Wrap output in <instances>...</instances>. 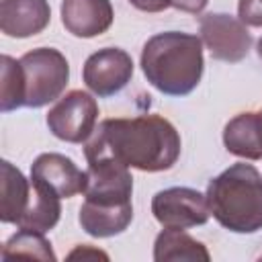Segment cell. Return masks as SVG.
<instances>
[{
  "instance_id": "6da1fadb",
  "label": "cell",
  "mask_w": 262,
  "mask_h": 262,
  "mask_svg": "<svg viewBox=\"0 0 262 262\" xmlns=\"http://www.w3.org/2000/svg\"><path fill=\"white\" fill-rule=\"evenodd\" d=\"M84 156H108L141 172L170 170L180 156L176 127L160 115L104 119L84 145Z\"/></svg>"
},
{
  "instance_id": "7a4b0ae2",
  "label": "cell",
  "mask_w": 262,
  "mask_h": 262,
  "mask_svg": "<svg viewBox=\"0 0 262 262\" xmlns=\"http://www.w3.org/2000/svg\"><path fill=\"white\" fill-rule=\"evenodd\" d=\"M203 68V41L190 33H158L141 49L143 76L156 90L168 96L190 94L201 82Z\"/></svg>"
},
{
  "instance_id": "3957f363",
  "label": "cell",
  "mask_w": 262,
  "mask_h": 262,
  "mask_svg": "<svg viewBox=\"0 0 262 262\" xmlns=\"http://www.w3.org/2000/svg\"><path fill=\"white\" fill-rule=\"evenodd\" d=\"M207 201L217 223L233 233L262 229V176L252 164L237 162L207 186Z\"/></svg>"
},
{
  "instance_id": "277c9868",
  "label": "cell",
  "mask_w": 262,
  "mask_h": 262,
  "mask_svg": "<svg viewBox=\"0 0 262 262\" xmlns=\"http://www.w3.org/2000/svg\"><path fill=\"white\" fill-rule=\"evenodd\" d=\"M18 61L25 76V106L41 108L61 96L70 80V63L61 51L37 47Z\"/></svg>"
},
{
  "instance_id": "5b68a950",
  "label": "cell",
  "mask_w": 262,
  "mask_h": 262,
  "mask_svg": "<svg viewBox=\"0 0 262 262\" xmlns=\"http://www.w3.org/2000/svg\"><path fill=\"white\" fill-rule=\"evenodd\" d=\"M98 102L84 90H70L47 113L49 131L68 143H82L96 129Z\"/></svg>"
},
{
  "instance_id": "8992f818",
  "label": "cell",
  "mask_w": 262,
  "mask_h": 262,
  "mask_svg": "<svg viewBox=\"0 0 262 262\" xmlns=\"http://www.w3.org/2000/svg\"><path fill=\"white\" fill-rule=\"evenodd\" d=\"M151 213L162 227L170 229L205 225L211 217L207 194L188 186H172L156 192L151 199Z\"/></svg>"
},
{
  "instance_id": "52a82bcc",
  "label": "cell",
  "mask_w": 262,
  "mask_h": 262,
  "mask_svg": "<svg viewBox=\"0 0 262 262\" xmlns=\"http://www.w3.org/2000/svg\"><path fill=\"white\" fill-rule=\"evenodd\" d=\"M201 41L207 45L213 59L237 63L242 61L250 47H252V35L248 27L225 12H209L201 18L199 25Z\"/></svg>"
},
{
  "instance_id": "ba28073f",
  "label": "cell",
  "mask_w": 262,
  "mask_h": 262,
  "mask_svg": "<svg viewBox=\"0 0 262 262\" xmlns=\"http://www.w3.org/2000/svg\"><path fill=\"white\" fill-rule=\"evenodd\" d=\"M133 76V59L125 49L104 47L94 51L82 70L84 84L98 98H108L121 92Z\"/></svg>"
},
{
  "instance_id": "9c48e42d",
  "label": "cell",
  "mask_w": 262,
  "mask_h": 262,
  "mask_svg": "<svg viewBox=\"0 0 262 262\" xmlns=\"http://www.w3.org/2000/svg\"><path fill=\"white\" fill-rule=\"evenodd\" d=\"M31 180L49 186L61 199H72L86 190L88 172L80 170L70 158L63 154H41L31 164Z\"/></svg>"
},
{
  "instance_id": "30bf717a",
  "label": "cell",
  "mask_w": 262,
  "mask_h": 262,
  "mask_svg": "<svg viewBox=\"0 0 262 262\" xmlns=\"http://www.w3.org/2000/svg\"><path fill=\"white\" fill-rule=\"evenodd\" d=\"M113 18L111 0H61V25L74 37H98L111 29Z\"/></svg>"
},
{
  "instance_id": "8fae6325",
  "label": "cell",
  "mask_w": 262,
  "mask_h": 262,
  "mask_svg": "<svg viewBox=\"0 0 262 262\" xmlns=\"http://www.w3.org/2000/svg\"><path fill=\"white\" fill-rule=\"evenodd\" d=\"M51 20L47 0H2L0 2V31L6 37L27 39L39 35Z\"/></svg>"
},
{
  "instance_id": "7c38bea8",
  "label": "cell",
  "mask_w": 262,
  "mask_h": 262,
  "mask_svg": "<svg viewBox=\"0 0 262 262\" xmlns=\"http://www.w3.org/2000/svg\"><path fill=\"white\" fill-rule=\"evenodd\" d=\"M133 219V205H98L84 201L78 213L82 229L92 237H113L123 233Z\"/></svg>"
},
{
  "instance_id": "4fadbf2b",
  "label": "cell",
  "mask_w": 262,
  "mask_h": 262,
  "mask_svg": "<svg viewBox=\"0 0 262 262\" xmlns=\"http://www.w3.org/2000/svg\"><path fill=\"white\" fill-rule=\"evenodd\" d=\"M223 145L246 160L262 158V113H239L223 127Z\"/></svg>"
},
{
  "instance_id": "5bb4252c",
  "label": "cell",
  "mask_w": 262,
  "mask_h": 262,
  "mask_svg": "<svg viewBox=\"0 0 262 262\" xmlns=\"http://www.w3.org/2000/svg\"><path fill=\"white\" fill-rule=\"evenodd\" d=\"M31 201V182L14 168L8 160H2V180H0V221L18 225L27 205Z\"/></svg>"
},
{
  "instance_id": "9a60e30c",
  "label": "cell",
  "mask_w": 262,
  "mask_h": 262,
  "mask_svg": "<svg viewBox=\"0 0 262 262\" xmlns=\"http://www.w3.org/2000/svg\"><path fill=\"white\" fill-rule=\"evenodd\" d=\"M59 199L61 196L53 192L49 186L31 180V201L18 221V227L41 231V233H47L49 229H53L61 217Z\"/></svg>"
},
{
  "instance_id": "2e32d148",
  "label": "cell",
  "mask_w": 262,
  "mask_h": 262,
  "mask_svg": "<svg viewBox=\"0 0 262 262\" xmlns=\"http://www.w3.org/2000/svg\"><path fill=\"white\" fill-rule=\"evenodd\" d=\"M154 260L156 262H168V260H203L209 262L211 254L209 250L184 233V229H170L164 227V231L158 233L154 242Z\"/></svg>"
},
{
  "instance_id": "e0dca14e",
  "label": "cell",
  "mask_w": 262,
  "mask_h": 262,
  "mask_svg": "<svg viewBox=\"0 0 262 262\" xmlns=\"http://www.w3.org/2000/svg\"><path fill=\"white\" fill-rule=\"evenodd\" d=\"M25 106V76L20 61L10 55L0 57V111L10 113Z\"/></svg>"
},
{
  "instance_id": "ac0fdd59",
  "label": "cell",
  "mask_w": 262,
  "mask_h": 262,
  "mask_svg": "<svg viewBox=\"0 0 262 262\" xmlns=\"http://www.w3.org/2000/svg\"><path fill=\"white\" fill-rule=\"evenodd\" d=\"M16 256L35 258V260H55L51 244L41 231L20 229V227H18V231L14 235H10V239L2 248V258L4 260L16 258Z\"/></svg>"
},
{
  "instance_id": "d6986e66",
  "label": "cell",
  "mask_w": 262,
  "mask_h": 262,
  "mask_svg": "<svg viewBox=\"0 0 262 262\" xmlns=\"http://www.w3.org/2000/svg\"><path fill=\"white\" fill-rule=\"evenodd\" d=\"M237 18L248 27H262V0H237Z\"/></svg>"
},
{
  "instance_id": "ffe728a7",
  "label": "cell",
  "mask_w": 262,
  "mask_h": 262,
  "mask_svg": "<svg viewBox=\"0 0 262 262\" xmlns=\"http://www.w3.org/2000/svg\"><path fill=\"white\" fill-rule=\"evenodd\" d=\"M207 4L209 0H170V6L182 12H190V14H199Z\"/></svg>"
},
{
  "instance_id": "44dd1931",
  "label": "cell",
  "mask_w": 262,
  "mask_h": 262,
  "mask_svg": "<svg viewBox=\"0 0 262 262\" xmlns=\"http://www.w3.org/2000/svg\"><path fill=\"white\" fill-rule=\"evenodd\" d=\"M129 4L143 12H162L170 6V0H129Z\"/></svg>"
},
{
  "instance_id": "7402d4cb",
  "label": "cell",
  "mask_w": 262,
  "mask_h": 262,
  "mask_svg": "<svg viewBox=\"0 0 262 262\" xmlns=\"http://www.w3.org/2000/svg\"><path fill=\"white\" fill-rule=\"evenodd\" d=\"M68 258L70 260H74V258H102V260H108V256L104 252H100L96 248H90V246H78L74 252L68 254Z\"/></svg>"
},
{
  "instance_id": "603a6c76",
  "label": "cell",
  "mask_w": 262,
  "mask_h": 262,
  "mask_svg": "<svg viewBox=\"0 0 262 262\" xmlns=\"http://www.w3.org/2000/svg\"><path fill=\"white\" fill-rule=\"evenodd\" d=\"M256 49H258V55L262 57V37L258 39V45H256Z\"/></svg>"
}]
</instances>
